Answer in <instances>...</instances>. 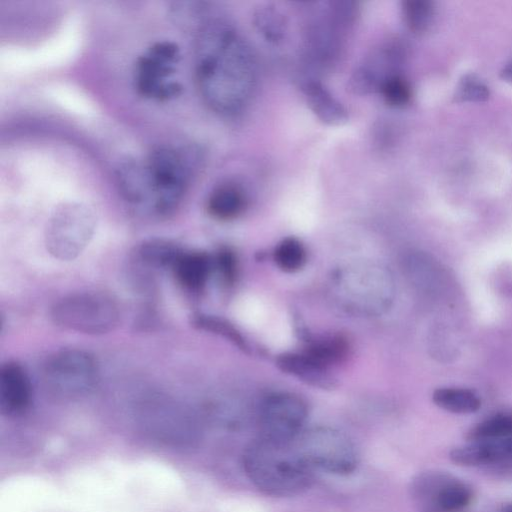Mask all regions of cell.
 <instances>
[{"mask_svg":"<svg viewBox=\"0 0 512 512\" xmlns=\"http://www.w3.org/2000/svg\"><path fill=\"white\" fill-rule=\"evenodd\" d=\"M194 36L195 76L203 100L216 113H238L255 86V62L248 45L218 18L208 17Z\"/></svg>","mask_w":512,"mask_h":512,"instance_id":"cell-1","label":"cell"},{"mask_svg":"<svg viewBox=\"0 0 512 512\" xmlns=\"http://www.w3.org/2000/svg\"><path fill=\"white\" fill-rule=\"evenodd\" d=\"M242 465L254 486L275 497L298 495L314 481V468L294 442H278L259 436L245 448Z\"/></svg>","mask_w":512,"mask_h":512,"instance_id":"cell-2","label":"cell"},{"mask_svg":"<svg viewBox=\"0 0 512 512\" xmlns=\"http://www.w3.org/2000/svg\"><path fill=\"white\" fill-rule=\"evenodd\" d=\"M198 156L192 149L158 146L144 159L151 191L150 211L154 216L167 217L181 204Z\"/></svg>","mask_w":512,"mask_h":512,"instance_id":"cell-3","label":"cell"},{"mask_svg":"<svg viewBox=\"0 0 512 512\" xmlns=\"http://www.w3.org/2000/svg\"><path fill=\"white\" fill-rule=\"evenodd\" d=\"M333 284L340 305L353 313L378 315L392 301V277L380 265L356 264L338 269Z\"/></svg>","mask_w":512,"mask_h":512,"instance_id":"cell-4","label":"cell"},{"mask_svg":"<svg viewBox=\"0 0 512 512\" xmlns=\"http://www.w3.org/2000/svg\"><path fill=\"white\" fill-rule=\"evenodd\" d=\"M55 325L88 335H102L119 324L120 308L109 294L86 291L69 294L57 300L50 310Z\"/></svg>","mask_w":512,"mask_h":512,"instance_id":"cell-5","label":"cell"},{"mask_svg":"<svg viewBox=\"0 0 512 512\" xmlns=\"http://www.w3.org/2000/svg\"><path fill=\"white\" fill-rule=\"evenodd\" d=\"M96 224V216L86 204L75 201L59 204L45 230L48 253L61 261L74 260L90 243Z\"/></svg>","mask_w":512,"mask_h":512,"instance_id":"cell-6","label":"cell"},{"mask_svg":"<svg viewBox=\"0 0 512 512\" xmlns=\"http://www.w3.org/2000/svg\"><path fill=\"white\" fill-rule=\"evenodd\" d=\"M43 377L52 394L74 399L89 394L95 388L99 367L96 358L88 351L62 349L46 361Z\"/></svg>","mask_w":512,"mask_h":512,"instance_id":"cell-7","label":"cell"},{"mask_svg":"<svg viewBox=\"0 0 512 512\" xmlns=\"http://www.w3.org/2000/svg\"><path fill=\"white\" fill-rule=\"evenodd\" d=\"M179 46L168 40L153 43L136 59L133 84L136 92L148 99L167 101L181 94L182 85L168 81L179 62Z\"/></svg>","mask_w":512,"mask_h":512,"instance_id":"cell-8","label":"cell"},{"mask_svg":"<svg viewBox=\"0 0 512 512\" xmlns=\"http://www.w3.org/2000/svg\"><path fill=\"white\" fill-rule=\"evenodd\" d=\"M294 443L313 468L348 474L358 464L353 442L346 434L332 427L317 426L303 430Z\"/></svg>","mask_w":512,"mask_h":512,"instance_id":"cell-9","label":"cell"},{"mask_svg":"<svg viewBox=\"0 0 512 512\" xmlns=\"http://www.w3.org/2000/svg\"><path fill=\"white\" fill-rule=\"evenodd\" d=\"M409 491L420 512H459L472 499V490L465 482L441 471L418 474Z\"/></svg>","mask_w":512,"mask_h":512,"instance_id":"cell-10","label":"cell"},{"mask_svg":"<svg viewBox=\"0 0 512 512\" xmlns=\"http://www.w3.org/2000/svg\"><path fill=\"white\" fill-rule=\"evenodd\" d=\"M308 413V405L300 396L289 392L271 393L260 405V437L292 443L303 431Z\"/></svg>","mask_w":512,"mask_h":512,"instance_id":"cell-11","label":"cell"},{"mask_svg":"<svg viewBox=\"0 0 512 512\" xmlns=\"http://www.w3.org/2000/svg\"><path fill=\"white\" fill-rule=\"evenodd\" d=\"M143 422L149 432L166 441H185L195 433L192 421L178 407L166 401H150L143 407Z\"/></svg>","mask_w":512,"mask_h":512,"instance_id":"cell-12","label":"cell"},{"mask_svg":"<svg viewBox=\"0 0 512 512\" xmlns=\"http://www.w3.org/2000/svg\"><path fill=\"white\" fill-rule=\"evenodd\" d=\"M32 386L21 364L8 361L0 369V409L9 416L23 414L30 406Z\"/></svg>","mask_w":512,"mask_h":512,"instance_id":"cell-13","label":"cell"},{"mask_svg":"<svg viewBox=\"0 0 512 512\" xmlns=\"http://www.w3.org/2000/svg\"><path fill=\"white\" fill-rule=\"evenodd\" d=\"M118 190L130 205L149 212L151 191L144 160L127 157L115 169Z\"/></svg>","mask_w":512,"mask_h":512,"instance_id":"cell-14","label":"cell"},{"mask_svg":"<svg viewBox=\"0 0 512 512\" xmlns=\"http://www.w3.org/2000/svg\"><path fill=\"white\" fill-rule=\"evenodd\" d=\"M450 459L462 466H479L512 459V436L471 441L451 450Z\"/></svg>","mask_w":512,"mask_h":512,"instance_id":"cell-15","label":"cell"},{"mask_svg":"<svg viewBox=\"0 0 512 512\" xmlns=\"http://www.w3.org/2000/svg\"><path fill=\"white\" fill-rule=\"evenodd\" d=\"M277 367L301 381L321 389H331L336 380L329 368L321 365L306 353L286 352L277 356Z\"/></svg>","mask_w":512,"mask_h":512,"instance_id":"cell-16","label":"cell"},{"mask_svg":"<svg viewBox=\"0 0 512 512\" xmlns=\"http://www.w3.org/2000/svg\"><path fill=\"white\" fill-rule=\"evenodd\" d=\"M213 267V259L208 254L183 251L172 270L185 289L199 291L207 283Z\"/></svg>","mask_w":512,"mask_h":512,"instance_id":"cell-17","label":"cell"},{"mask_svg":"<svg viewBox=\"0 0 512 512\" xmlns=\"http://www.w3.org/2000/svg\"><path fill=\"white\" fill-rule=\"evenodd\" d=\"M206 207L213 218L229 221L237 218L244 211L246 197L237 184L223 183L211 191Z\"/></svg>","mask_w":512,"mask_h":512,"instance_id":"cell-18","label":"cell"},{"mask_svg":"<svg viewBox=\"0 0 512 512\" xmlns=\"http://www.w3.org/2000/svg\"><path fill=\"white\" fill-rule=\"evenodd\" d=\"M304 95L312 112L328 125H342L348 119L344 107L323 85L310 81L304 86Z\"/></svg>","mask_w":512,"mask_h":512,"instance_id":"cell-19","label":"cell"},{"mask_svg":"<svg viewBox=\"0 0 512 512\" xmlns=\"http://www.w3.org/2000/svg\"><path fill=\"white\" fill-rule=\"evenodd\" d=\"M183 250L173 242L163 239H152L143 242L136 250L140 262L153 269L173 268Z\"/></svg>","mask_w":512,"mask_h":512,"instance_id":"cell-20","label":"cell"},{"mask_svg":"<svg viewBox=\"0 0 512 512\" xmlns=\"http://www.w3.org/2000/svg\"><path fill=\"white\" fill-rule=\"evenodd\" d=\"M433 402L443 410L456 414L476 412L481 401L473 391L460 387H441L432 395Z\"/></svg>","mask_w":512,"mask_h":512,"instance_id":"cell-21","label":"cell"},{"mask_svg":"<svg viewBox=\"0 0 512 512\" xmlns=\"http://www.w3.org/2000/svg\"><path fill=\"white\" fill-rule=\"evenodd\" d=\"M349 344L340 336H327L314 340L303 351L321 365L329 368L341 362L348 354Z\"/></svg>","mask_w":512,"mask_h":512,"instance_id":"cell-22","label":"cell"},{"mask_svg":"<svg viewBox=\"0 0 512 512\" xmlns=\"http://www.w3.org/2000/svg\"><path fill=\"white\" fill-rule=\"evenodd\" d=\"M172 22L185 32L195 33L208 18L205 4L198 1H175L168 8Z\"/></svg>","mask_w":512,"mask_h":512,"instance_id":"cell-23","label":"cell"},{"mask_svg":"<svg viewBox=\"0 0 512 512\" xmlns=\"http://www.w3.org/2000/svg\"><path fill=\"white\" fill-rule=\"evenodd\" d=\"M276 265L285 272H296L306 263L307 253L300 240L294 237L283 239L274 250Z\"/></svg>","mask_w":512,"mask_h":512,"instance_id":"cell-24","label":"cell"},{"mask_svg":"<svg viewBox=\"0 0 512 512\" xmlns=\"http://www.w3.org/2000/svg\"><path fill=\"white\" fill-rule=\"evenodd\" d=\"M192 323L198 329L226 338L245 352L249 350V345L242 334L225 319L207 314H197L193 316Z\"/></svg>","mask_w":512,"mask_h":512,"instance_id":"cell-25","label":"cell"},{"mask_svg":"<svg viewBox=\"0 0 512 512\" xmlns=\"http://www.w3.org/2000/svg\"><path fill=\"white\" fill-rule=\"evenodd\" d=\"M402 13L407 27L414 33H422L432 24L435 8L429 0H406L402 2Z\"/></svg>","mask_w":512,"mask_h":512,"instance_id":"cell-26","label":"cell"},{"mask_svg":"<svg viewBox=\"0 0 512 512\" xmlns=\"http://www.w3.org/2000/svg\"><path fill=\"white\" fill-rule=\"evenodd\" d=\"M512 436V414H497L474 426L468 433L470 441L499 439Z\"/></svg>","mask_w":512,"mask_h":512,"instance_id":"cell-27","label":"cell"},{"mask_svg":"<svg viewBox=\"0 0 512 512\" xmlns=\"http://www.w3.org/2000/svg\"><path fill=\"white\" fill-rule=\"evenodd\" d=\"M379 91L387 104L403 107L412 98V89L408 81L399 74L389 76L380 86Z\"/></svg>","mask_w":512,"mask_h":512,"instance_id":"cell-28","label":"cell"},{"mask_svg":"<svg viewBox=\"0 0 512 512\" xmlns=\"http://www.w3.org/2000/svg\"><path fill=\"white\" fill-rule=\"evenodd\" d=\"M255 23L259 31L268 41L278 42L283 36L284 20L273 8L260 9L255 16Z\"/></svg>","mask_w":512,"mask_h":512,"instance_id":"cell-29","label":"cell"},{"mask_svg":"<svg viewBox=\"0 0 512 512\" xmlns=\"http://www.w3.org/2000/svg\"><path fill=\"white\" fill-rule=\"evenodd\" d=\"M489 87L476 75L462 77L456 89V99L465 102H482L489 98Z\"/></svg>","mask_w":512,"mask_h":512,"instance_id":"cell-30","label":"cell"},{"mask_svg":"<svg viewBox=\"0 0 512 512\" xmlns=\"http://www.w3.org/2000/svg\"><path fill=\"white\" fill-rule=\"evenodd\" d=\"M213 266L218 270L222 279L230 284L234 281L237 270V261L233 251L227 247L221 248L215 259Z\"/></svg>","mask_w":512,"mask_h":512,"instance_id":"cell-31","label":"cell"},{"mask_svg":"<svg viewBox=\"0 0 512 512\" xmlns=\"http://www.w3.org/2000/svg\"><path fill=\"white\" fill-rule=\"evenodd\" d=\"M500 77L504 81L512 84V60L503 66L500 71Z\"/></svg>","mask_w":512,"mask_h":512,"instance_id":"cell-32","label":"cell"},{"mask_svg":"<svg viewBox=\"0 0 512 512\" xmlns=\"http://www.w3.org/2000/svg\"><path fill=\"white\" fill-rule=\"evenodd\" d=\"M500 512H512V504L507 505V506H506V507H504V508L502 509V511H500Z\"/></svg>","mask_w":512,"mask_h":512,"instance_id":"cell-33","label":"cell"}]
</instances>
